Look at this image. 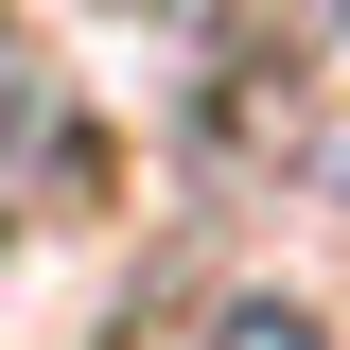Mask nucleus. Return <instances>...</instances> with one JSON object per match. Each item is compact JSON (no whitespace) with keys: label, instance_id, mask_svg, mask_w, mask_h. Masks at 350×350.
<instances>
[{"label":"nucleus","instance_id":"1","mask_svg":"<svg viewBox=\"0 0 350 350\" xmlns=\"http://www.w3.org/2000/svg\"><path fill=\"white\" fill-rule=\"evenodd\" d=\"M53 193H70V88H53V53L0 18V228H36Z\"/></svg>","mask_w":350,"mask_h":350},{"label":"nucleus","instance_id":"2","mask_svg":"<svg viewBox=\"0 0 350 350\" xmlns=\"http://www.w3.org/2000/svg\"><path fill=\"white\" fill-rule=\"evenodd\" d=\"M211 350H315V315H298V298H262V315H228Z\"/></svg>","mask_w":350,"mask_h":350}]
</instances>
